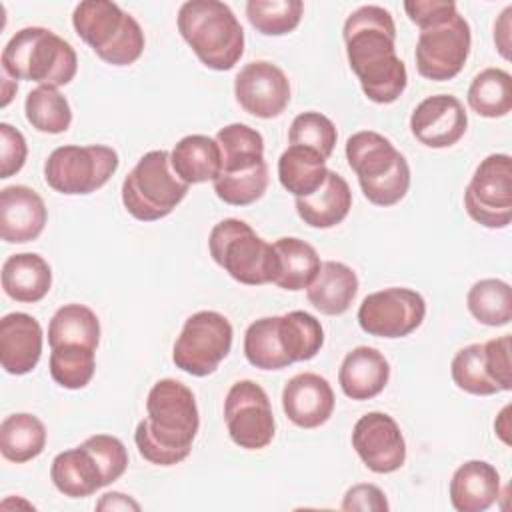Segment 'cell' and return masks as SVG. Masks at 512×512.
Returning <instances> with one entry per match:
<instances>
[{
    "mask_svg": "<svg viewBox=\"0 0 512 512\" xmlns=\"http://www.w3.org/2000/svg\"><path fill=\"white\" fill-rule=\"evenodd\" d=\"M508 412H510V406H504L502 412L498 414L496 422H494V430H496V434L500 436V440H502L504 444H510V438H508V432H510V426H508Z\"/></svg>",
    "mask_w": 512,
    "mask_h": 512,
    "instance_id": "cell-49",
    "label": "cell"
},
{
    "mask_svg": "<svg viewBox=\"0 0 512 512\" xmlns=\"http://www.w3.org/2000/svg\"><path fill=\"white\" fill-rule=\"evenodd\" d=\"M48 220L42 196L22 184L0 190V236L8 244L36 240Z\"/></svg>",
    "mask_w": 512,
    "mask_h": 512,
    "instance_id": "cell-20",
    "label": "cell"
},
{
    "mask_svg": "<svg viewBox=\"0 0 512 512\" xmlns=\"http://www.w3.org/2000/svg\"><path fill=\"white\" fill-rule=\"evenodd\" d=\"M342 510L346 512H384L390 508L386 494L374 484H354L342 498Z\"/></svg>",
    "mask_w": 512,
    "mask_h": 512,
    "instance_id": "cell-46",
    "label": "cell"
},
{
    "mask_svg": "<svg viewBox=\"0 0 512 512\" xmlns=\"http://www.w3.org/2000/svg\"><path fill=\"white\" fill-rule=\"evenodd\" d=\"M216 142L222 154L220 172H240L264 164V138L258 130L234 122L218 130Z\"/></svg>",
    "mask_w": 512,
    "mask_h": 512,
    "instance_id": "cell-33",
    "label": "cell"
},
{
    "mask_svg": "<svg viewBox=\"0 0 512 512\" xmlns=\"http://www.w3.org/2000/svg\"><path fill=\"white\" fill-rule=\"evenodd\" d=\"M448 494L454 510L484 512L500 496V474L486 460H468L454 470Z\"/></svg>",
    "mask_w": 512,
    "mask_h": 512,
    "instance_id": "cell-23",
    "label": "cell"
},
{
    "mask_svg": "<svg viewBox=\"0 0 512 512\" xmlns=\"http://www.w3.org/2000/svg\"><path fill=\"white\" fill-rule=\"evenodd\" d=\"M426 316V300L412 288L392 286L368 294L358 308L360 328L378 338H404Z\"/></svg>",
    "mask_w": 512,
    "mask_h": 512,
    "instance_id": "cell-15",
    "label": "cell"
},
{
    "mask_svg": "<svg viewBox=\"0 0 512 512\" xmlns=\"http://www.w3.org/2000/svg\"><path fill=\"white\" fill-rule=\"evenodd\" d=\"M172 164L168 150L146 152L122 182V204L140 222H154L168 216L188 194Z\"/></svg>",
    "mask_w": 512,
    "mask_h": 512,
    "instance_id": "cell-9",
    "label": "cell"
},
{
    "mask_svg": "<svg viewBox=\"0 0 512 512\" xmlns=\"http://www.w3.org/2000/svg\"><path fill=\"white\" fill-rule=\"evenodd\" d=\"M26 120L44 134H62L72 124V108L58 88L38 86L28 92L24 102Z\"/></svg>",
    "mask_w": 512,
    "mask_h": 512,
    "instance_id": "cell-36",
    "label": "cell"
},
{
    "mask_svg": "<svg viewBox=\"0 0 512 512\" xmlns=\"http://www.w3.org/2000/svg\"><path fill=\"white\" fill-rule=\"evenodd\" d=\"M234 96L248 114L270 120L286 110L290 102V82L276 64L256 60L236 74Z\"/></svg>",
    "mask_w": 512,
    "mask_h": 512,
    "instance_id": "cell-17",
    "label": "cell"
},
{
    "mask_svg": "<svg viewBox=\"0 0 512 512\" xmlns=\"http://www.w3.org/2000/svg\"><path fill=\"white\" fill-rule=\"evenodd\" d=\"M274 250L278 254V276L274 284L290 292L308 288L322 264L314 246L300 238L286 236L274 242Z\"/></svg>",
    "mask_w": 512,
    "mask_h": 512,
    "instance_id": "cell-31",
    "label": "cell"
},
{
    "mask_svg": "<svg viewBox=\"0 0 512 512\" xmlns=\"http://www.w3.org/2000/svg\"><path fill=\"white\" fill-rule=\"evenodd\" d=\"M510 334L492 338L484 342V358L488 372L500 392H508L512 388V362H510Z\"/></svg>",
    "mask_w": 512,
    "mask_h": 512,
    "instance_id": "cell-43",
    "label": "cell"
},
{
    "mask_svg": "<svg viewBox=\"0 0 512 512\" xmlns=\"http://www.w3.org/2000/svg\"><path fill=\"white\" fill-rule=\"evenodd\" d=\"M358 294L356 272L336 260H326L320 264L314 280L306 288L308 302L326 316L344 314Z\"/></svg>",
    "mask_w": 512,
    "mask_h": 512,
    "instance_id": "cell-24",
    "label": "cell"
},
{
    "mask_svg": "<svg viewBox=\"0 0 512 512\" xmlns=\"http://www.w3.org/2000/svg\"><path fill=\"white\" fill-rule=\"evenodd\" d=\"M76 34L112 66H130L144 52V32L134 16L108 0H84L72 12Z\"/></svg>",
    "mask_w": 512,
    "mask_h": 512,
    "instance_id": "cell-7",
    "label": "cell"
},
{
    "mask_svg": "<svg viewBox=\"0 0 512 512\" xmlns=\"http://www.w3.org/2000/svg\"><path fill=\"white\" fill-rule=\"evenodd\" d=\"M46 428L42 420L28 412L10 414L0 424V452L6 460L24 464L42 454Z\"/></svg>",
    "mask_w": 512,
    "mask_h": 512,
    "instance_id": "cell-32",
    "label": "cell"
},
{
    "mask_svg": "<svg viewBox=\"0 0 512 512\" xmlns=\"http://www.w3.org/2000/svg\"><path fill=\"white\" fill-rule=\"evenodd\" d=\"M468 114L450 94L424 98L410 116L412 136L428 148H450L466 134Z\"/></svg>",
    "mask_w": 512,
    "mask_h": 512,
    "instance_id": "cell-18",
    "label": "cell"
},
{
    "mask_svg": "<svg viewBox=\"0 0 512 512\" xmlns=\"http://www.w3.org/2000/svg\"><path fill=\"white\" fill-rule=\"evenodd\" d=\"M224 420L230 440L244 450L266 448L276 432V422L266 390L254 380H238L224 400Z\"/></svg>",
    "mask_w": 512,
    "mask_h": 512,
    "instance_id": "cell-14",
    "label": "cell"
},
{
    "mask_svg": "<svg viewBox=\"0 0 512 512\" xmlns=\"http://www.w3.org/2000/svg\"><path fill=\"white\" fill-rule=\"evenodd\" d=\"M334 390L326 378L314 372L292 376L282 390V408L286 418L300 428H318L334 412Z\"/></svg>",
    "mask_w": 512,
    "mask_h": 512,
    "instance_id": "cell-19",
    "label": "cell"
},
{
    "mask_svg": "<svg viewBox=\"0 0 512 512\" xmlns=\"http://www.w3.org/2000/svg\"><path fill=\"white\" fill-rule=\"evenodd\" d=\"M304 4L300 0H248V22L264 36H284L296 30L302 20Z\"/></svg>",
    "mask_w": 512,
    "mask_h": 512,
    "instance_id": "cell-39",
    "label": "cell"
},
{
    "mask_svg": "<svg viewBox=\"0 0 512 512\" xmlns=\"http://www.w3.org/2000/svg\"><path fill=\"white\" fill-rule=\"evenodd\" d=\"M468 106L484 118H502L512 110V76L502 68H484L468 88Z\"/></svg>",
    "mask_w": 512,
    "mask_h": 512,
    "instance_id": "cell-34",
    "label": "cell"
},
{
    "mask_svg": "<svg viewBox=\"0 0 512 512\" xmlns=\"http://www.w3.org/2000/svg\"><path fill=\"white\" fill-rule=\"evenodd\" d=\"M28 156L26 138L8 122L0 124V178H10L22 170Z\"/></svg>",
    "mask_w": 512,
    "mask_h": 512,
    "instance_id": "cell-44",
    "label": "cell"
},
{
    "mask_svg": "<svg viewBox=\"0 0 512 512\" xmlns=\"http://www.w3.org/2000/svg\"><path fill=\"white\" fill-rule=\"evenodd\" d=\"M468 216L484 228L500 230L512 220V158L490 154L474 170L464 190Z\"/></svg>",
    "mask_w": 512,
    "mask_h": 512,
    "instance_id": "cell-12",
    "label": "cell"
},
{
    "mask_svg": "<svg viewBox=\"0 0 512 512\" xmlns=\"http://www.w3.org/2000/svg\"><path fill=\"white\" fill-rule=\"evenodd\" d=\"M326 158L304 146H288L278 158V180L294 198L314 194L326 178Z\"/></svg>",
    "mask_w": 512,
    "mask_h": 512,
    "instance_id": "cell-29",
    "label": "cell"
},
{
    "mask_svg": "<svg viewBox=\"0 0 512 512\" xmlns=\"http://www.w3.org/2000/svg\"><path fill=\"white\" fill-rule=\"evenodd\" d=\"M468 312L484 326H506L512 320V288L500 278L472 284L466 296Z\"/></svg>",
    "mask_w": 512,
    "mask_h": 512,
    "instance_id": "cell-35",
    "label": "cell"
},
{
    "mask_svg": "<svg viewBox=\"0 0 512 512\" xmlns=\"http://www.w3.org/2000/svg\"><path fill=\"white\" fill-rule=\"evenodd\" d=\"M510 14L512 6H506V10L500 14L498 22L494 24V42L502 58L510 60Z\"/></svg>",
    "mask_w": 512,
    "mask_h": 512,
    "instance_id": "cell-47",
    "label": "cell"
},
{
    "mask_svg": "<svg viewBox=\"0 0 512 512\" xmlns=\"http://www.w3.org/2000/svg\"><path fill=\"white\" fill-rule=\"evenodd\" d=\"M232 336V324L224 314L214 310L194 312L186 318L174 342L172 362L186 374L208 376L230 354Z\"/></svg>",
    "mask_w": 512,
    "mask_h": 512,
    "instance_id": "cell-11",
    "label": "cell"
},
{
    "mask_svg": "<svg viewBox=\"0 0 512 512\" xmlns=\"http://www.w3.org/2000/svg\"><path fill=\"white\" fill-rule=\"evenodd\" d=\"M0 68L14 80L60 88L74 80L78 58L68 40L42 26L18 30L2 50Z\"/></svg>",
    "mask_w": 512,
    "mask_h": 512,
    "instance_id": "cell-5",
    "label": "cell"
},
{
    "mask_svg": "<svg viewBox=\"0 0 512 512\" xmlns=\"http://www.w3.org/2000/svg\"><path fill=\"white\" fill-rule=\"evenodd\" d=\"M50 478L56 490L68 498H86L106 486L98 462L84 444L56 454Z\"/></svg>",
    "mask_w": 512,
    "mask_h": 512,
    "instance_id": "cell-25",
    "label": "cell"
},
{
    "mask_svg": "<svg viewBox=\"0 0 512 512\" xmlns=\"http://www.w3.org/2000/svg\"><path fill=\"white\" fill-rule=\"evenodd\" d=\"M198 428L192 390L176 378H162L146 396V418L138 422L134 442L146 462L174 466L190 456Z\"/></svg>",
    "mask_w": 512,
    "mask_h": 512,
    "instance_id": "cell-2",
    "label": "cell"
},
{
    "mask_svg": "<svg viewBox=\"0 0 512 512\" xmlns=\"http://www.w3.org/2000/svg\"><path fill=\"white\" fill-rule=\"evenodd\" d=\"M346 160L374 206H394L406 196L410 166L386 136L372 130L354 132L346 140Z\"/></svg>",
    "mask_w": 512,
    "mask_h": 512,
    "instance_id": "cell-6",
    "label": "cell"
},
{
    "mask_svg": "<svg viewBox=\"0 0 512 512\" xmlns=\"http://www.w3.org/2000/svg\"><path fill=\"white\" fill-rule=\"evenodd\" d=\"M16 90H18L16 80L10 78L6 72H2V102H0L2 108L10 104V100H12V96L16 94Z\"/></svg>",
    "mask_w": 512,
    "mask_h": 512,
    "instance_id": "cell-50",
    "label": "cell"
},
{
    "mask_svg": "<svg viewBox=\"0 0 512 512\" xmlns=\"http://www.w3.org/2000/svg\"><path fill=\"white\" fill-rule=\"evenodd\" d=\"M42 326L26 312H10L0 320V364L8 374L22 376L42 356Z\"/></svg>",
    "mask_w": 512,
    "mask_h": 512,
    "instance_id": "cell-21",
    "label": "cell"
},
{
    "mask_svg": "<svg viewBox=\"0 0 512 512\" xmlns=\"http://www.w3.org/2000/svg\"><path fill=\"white\" fill-rule=\"evenodd\" d=\"M404 10L420 30L440 24L458 12L452 0H408Z\"/></svg>",
    "mask_w": 512,
    "mask_h": 512,
    "instance_id": "cell-45",
    "label": "cell"
},
{
    "mask_svg": "<svg viewBox=\"0 0 512 512\" xmlns=\"http://www.w3.org/2000/svg\"><path fill=\"white\" fill-rule=\"evenodd\" d=\"M178 32L210 70H232L244 54V28L220 0H188L178 10Z\"/></svg>",
    "mask_w": 512,
    "mask_h": 512,
    "instance_id": "cell-4",
    "label": "cell"
},
{
    "mask_svg": "<svg viewBox=\"0 0 512 512\" xmlns=\"http://www.w3.org/2000/svg\"><path fill=\"white\" fill-rule=\"evenodd\" d=\"M50 376L68 390H80L90 384L96 370V350L82 346H58L50 348Z\"/></svg>",
    "mask_w": 512,
    "mask_h": 512,
    "instance_id": "cell-37",
    "label": "cell"
},
{
    "mask_svg": "<svg viewBox=\"0 0 512 512\" xmlns=\"http://www.w3.org/2000/svg\"><path fill=\"white\" fill-rule=\"evenodd\" d=\"M170 164L176 176L190 184L216 180L222 170V154L216 138L190 134L176 142L170 152Z\"/></svg>",
    "mask_w": 512,
    "mask_h": 512,
    "instance_id": "cell-28",
    "label": "cell"
},
{
    "mask_svg": "<svg viewBox=\"0 0 512 512\" xmlns=\"http://www.w3.org/2000/svg\"><path fill=\"white\" fill-rule=\"evenodd\" d=\"M322 344L320 320L304 310H292L254 320L244 334V356L260 370H282L294 362L312 360Z\"/></svg>",
    "mask_w": 512,
    "mask_h": 512,
    "instance_id": "cell-3",
    "label": "cell"
},
{
    "mask_svg": "<svg viewBox=\"0 0 512 512\" xmlns=\"http://www.w3.org/2000/svg\"><path fill=\"white\" fill-rule=\"evenodd\" d=\"M344 44L362 92L376 104H392L408 84L404 62L396 56V24L382 6H360L344 22Z\"/></svg>",
    "mask_w": 512,
    "mask_h": 512,
    "instance_id": "cell-1",
    "label": "cell"
},
{
    "mask_svg": "<svg viewBox=\"0 0 512 512\" xmlns=\"http://www.w3.org/2000/svg\"><path fill=\"white\" fill-rule=\"evenodd\" d=\"M390 380V364L384 354L372 346L350 350L338 370V384L352 400H370L378 396Z\"/></svg>",
    "mask_w": 512,
    "mask_h": 512,
    "instance_id": "cell-22",
    "label": "cell"
},
{
    "mask_svg": "<svg viewBox=\"0 0 512 512\" xmlns=\"http://www.w3.org/2000/svg\"><path fill=\"white\" fill-rule=\"evenodd\" d=\"M450 374L454 384L474 396H492L498 394L500 388L492 380L486 358H484V342L468 344L456 352L450 364Z\"/></svg>",
    "mask_w": 512,
    "mask_h": 512,
    "instance_id": "cell-38",
    "label": "cell"
},
{
    "mask_svg": "<svg viewBox=\"0 0 512 512\" xmlns=\"http://www.w3.org/2000/svg\"><path fill=\"white\" fill-rule=\"evenodd\" d=\"M290 146H304L318 152L322 158H330L338 140L336 126L320 112L298 114L288 130Z\"/></svg>",
    "mask_w": 512,
    "mask_h": 512,
    "instance_id": "cell-41",
    "label": "cell"
},
{
    "mask_svg": "<svg viewBox=\"0 0 512 512\" xmlns=\"http://www.w3.org/2000/svg\"><path fill=\"white\" fill-rule=\"evenodd\" d=\"M472 46L470 24L458 12L448 20L422 28L416 42V70L422 78L444 82L464 68Z\"/></svg>",
    "mask_w": 512,
    "mask_h": 512,
    "instance_id": "cell-13",
    "label": "cell"
},
{
    "mask_svg": "<svg viewBox=\"0 0 512 512\" xmlns=\"http://www.w3.org/2000/svg\"><path fill=\"white\" fill-rule=\"evenodd\" d=\"M52 286L50 264L36 252L12 254L2 264V288L16 302H40Z\"/></svg>",
    "mask_w": 512,
    "mask_h": 512,
    "instance_id": "cell-27",
    "label": "cell"
},
{
    "mask_svg": "<svg viewBox=\"0 0 512 512\" xmlns=\"http://www.w3.org/2000/svg\"><path fill=\"white\" fill-rule=\"evenodd\" d=\"M96 510H140V504L122 492H106L98 502Z\"/></svg>",
    "mask_w": 512,
    "mask_h": 512,
    "instance_id": "cell-48",
    "label": "cell"
},
{
    "mask_svg": "<svg viewBox=\"0 0 512 512\" xmlns=\"http://www.w3.org/2000/svg\"><path fill=\"white\" fill-rule=\"evenodd\" d=\"M208 250L212 260L240 284H274L278 276L274 244L260 238L244 220L224 218L214 224L208 236Z\"/></svg>",
    "mask_w": 512,
    "mask_h": 512,
    "instance_id": "cell-8",
    "label": "cell"
},
{
    "mask_svg": "<svg viewBox=\"0 0 512 512\" xmlns=\"http://www.w3.org/2000/svg\"><path fill=\"white\" fill-rule=\"evenodd\" d=\"M118 164V152L104 144L58 146L44 162V180L66 196L92 194L110 180Z\"/></svg>",
    "mask_w": 512,
    "mask_h": 512,
    "instance_id": "cell-10",
    "label": "cell"
},
{
    "mask_svg": "<svg viewBox=\"0 0 512 512\" xmlns=\"http://www.w3.org/2000/svg\"><path fill=\"white\" fill-rule=\"evenodd\" d=\"M98 462L106 486L116 482L128 468V452L120 438L110 434H94L82 442Z\"/></svg>",
    "mask_w": 512,
    "mask_h": 512,
    "instance_id": "cell-42",
    "label": "cell"
},
{
    "mask_svg": "<svg viewBox=\"0 0 512 512\" xmlns=\"http://www.w3.org/2000/svg\"><path fill=\"white\" fill-rule=\"evenodd\" d=\"M48 344L58 346H82L96 350L100 344V320L96 312L84 304L60 306L48 324Z\"/></svg>",
    "mask_w": 512,
    "mask_h": 512,
    "instance_id": "cell-30",
    "label": "cell"
},
{
    "mask_svg": "<svg viewBox=\"0 0 512 512\" xmlns=\"http://www.w3.org/2000/svg\"><path fill=\"white\" fill-rule=\"evenodd\" d=\"M294 204L304 224L312 228H334L348 216L352 208V192L340 174L328 170L324 184L314 194L296 198Z\"/></svg>",
    "mask_w": 512,
    "mask_h": 512,
    "instance_id": "cell-26",
    "label": "cell"
},
{
    "mask_svg": "<svg viewBox=\"0 0 512 512\" xmlns=\"http://www.w3.org/2000/svg\"><path fill=\"white\" fill-rule=\"evenodd\" d=\"M268 188V166L266 162L250 170L220 172L214 180L216 196L230 206H248L264 196Z\"/></svg>",
    "mask_w": 512,
    "mask_h": 512,
    "instance_id": "cell-40",
    "label": "cell"
},
{
    "mask_svg": "<svg viewBox=\"0 0 512 512\" xmlns=\"http://www.w3.org/2000/svg\"><path fill=\"white\" fill-rule=\"evenodd\" d=\"M352 448L364 466L376 474H390L406 462V442L396 420L386 412H368L352 428Z\"/></svg>",
    "mask_w": 512,
    "mask_h": 512,
    "instance_id": "cell-16",
    "label": "cell"
}]
</instances>
